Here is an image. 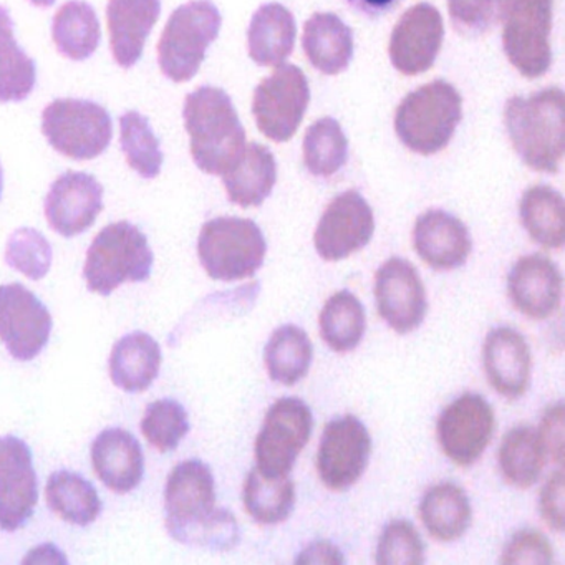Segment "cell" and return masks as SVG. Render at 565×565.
I'll use <instances>...</instances> for the list:
<instances>
[{"mask_svg": "<svg viewBox=\"0 0 565 565\" xmlns=\"http://www.w3.org/2000/svg\"><path fill=\"white\" fill-rule=\"evenodd\" d=\"M164 512L168 534L181 544L227 552L241 542L236 515L217 508L213 471L201 459H188L171 469Z\"/></svg>", "mask_w": 565, "mask_h": 565, "instance_id": "cell-1", "label": "cell"}, {"mask_svg": "<svg viewBox=\"0 0 565 565\" xmlns=\"http://www.w3.org/2000/svg\"><path fill=\"white\" fill-rule=\"evenodd\" d=\"M183 120L191 157L204 173L223 177L244 153L246 130L223 88L204 85L191 92L184 98Z\"/></svg>", "mask_w": 565, "mask_h": 565, "instance_id": "cell-2", "label": "cell"}, {"mask_svg": "<svg viewBox=\"0 0 565 565\" xmlns=\"http://www.w3.org/2000/svg\"><path fill=\"white\" fill-rule=\"evenodd\" d=\"M504 124L515 153L531 170L557 173L564 160V92L558 87L509 98Z\"/></svg>", "mask_w": 565, "mask_h": 565, "instance_id": "cell-3", "label": "cell"}, {"mask_svg": "<svg viewBox=\"0 0 565 565\" xmlns=\"http://www.w3.org/2000/svg\"><path fill=\"white\" fill-rule=\"evenodd\" d=\"M462 120V97L449 82H429L403 98L395 131L413 153L429 157L448 147Z\"/></svg>", "mask_w": 565, "mask_h": 565, "instance_id": "cell-4", "label": "cell"}, {"mask_svg": "<svg viewBox=\"0 0 565 565\" xmlns=\"http://www.w3.org/2000/svg\"><path fill=\"white\" fill-rule=\"evenodd\" d=\"M154 254L143 231L128 221L108 224L88 247L84 277L90 292L108 297L125 282L150 279Z\"/></svg>", "mask_w": 565, "mask_h": 565, "instance_id": "cell-5", "label": "cell"}, {"mask_svg": "<svg viewBox=\"0 0 565 565\" xmlns=\"http://www.w3.org/2000/svg\"><path fill=\"white\" fill-rule=\"evenodd\" d=\"M221 25L223 15L211 0H190L180 6L168 19L158 42L161 74L174 84L196 77Z\"/></svg>", "mask_w": 565, "mask_h": 565, "instance_id": "cell-6", "label": "cell"}, {"mask_svg": "<svg viewBox=\"0 0 565 565\" xmlns=\"http://www.w3.org/2000/svg\"><path fill=\"white\" fill-rule=\"evenodd\" d=\"M267 243L254 221L214 217L198 237V257L207 276L223 282L253 277L266 259Z\"/></svg>", "mask_w": 565, "mask_h": 565, "instance_id": "cell-7", "label": "cell"}, {"mask_svg": "<svg viewBox=\"0 0 565 565\" xmlns=\"http://www.w3.org/2000/svg\"><path fill=\"white\" fill-rule=\"evenodd\" d=\"M502 24V47L525 78H541L552 65L554 0H494Z\"/></svg>", "mask_w": 565, "mask_h": 565, "instance_id": "cell-8", "label": "cell"}, {"mask_svg": "<svg viewBox=\"0 0 565 565\" xmlns=\"http://www.w3.org/2000/svg\"><path fill=\"white\" fill-rule=\"evenodd\" d=\"M42 131L62 157L90 161L114 140V120L107 108L84 98H57L42 114Z\"/></svg>", "mask_w": 565, "mask_h": 565, "instance_id": "cell-9", "label": "cell"}, {"mask_svg": "<svg viewBox=\"0 0 565 565\" xmlns=\"http://www.w3.org/2000/svg\"><path fill=\"white\" fill-rule=\"evenodd\" d=\"M313 429L310 406L300 398H279L264 416L263 428L256 438L254 468L264 478L290 476L300 452L309 443Z\"/></svg>", "mask_w": 565, "mask_h": 565, "instance_id": "cell-10", "label": "cell"}, {"mask_svg": "<svg viewBox=\"0 0 565 565\" xmlns=\"http://www.w3.org/2000/svg\"><path fill=\"white\" fill-rule=\"evenodd\" d=\"M310 87L306 74L292 64L277 65L264 78L253 98V115L264 137L276 143L292 140L309 108Z\"/></svg>", "mask_w": 565, "mask_h": 565, "instance_id": "cell-11", "label": "cell"}, {"mask_svg": "<svg viewBox=\"0 0 565 565\" xmlns=\"http://www.w3.org/2000/svg\"><path fill=\"white\" fill-rule=\"evenodd\" d=\"M495 416L492 406L478 393H462L452 399L436 423L439 448L449 461L468 468L491 443Z\"/></svg>", "mask_w": 565, "mask_h": 565, "instance_id": "cell-12", "label": "cell"}, {"mask_svg": "<svg viewBox=\"0 0 565 565\" xmlns=\"http://www.w3.org/2000/svg\"><path fill=\"white\" fill-rule=\"evenodd\" d=\"M370 455L372 438L362 419L353 415L330 419L317 452L320 481L332 491H347L362 478Z\"/></svg>", "mask_w": 565, "mask_h": 565, "instance_id": "cell-13", "label": "cell"}, {"mask_svg": "<svg viewBox=\"0 0 565 565\" xmlns=\"http://www.w3.org/2000/svg\"><path fill=\"white\" fill-rule=\"evenodd\" d=\"M52 320L47 306L22 284L0 286V342L12 359L31 362L51 340Z\"/></svg>", "mask_w": 565, "mask_h": 565, "instance_id": "cell-14", "label": "cell"}, {"mask_svg": "<svg viewBox=\"0 0 565 565\" xmlns=\"http://www.w3.org/2000/svg\"><path fill=\"white\" fill-rule=\"evenodd\" d=\"M373 233L372 207L359 191L350 190L330 201L317 224L313 244L323 260L337 263L366 247Z\"/></svg>", "mask_w": 565, "mask_h": 565, "instance_id": "cell-15", "label": "cell"}, {"mask_svg": "<svg viewBox=\"0 0 565 565\" xmlns=\"http://www.w3.org/2000/svg\"><path fill=\"white\" fill-rule=\"evenodd\" d=\"M379 316L399 335L415 332L428 313V299L418 270L403 257L386 260L375 274Z\"/></svg>", "mask_w": 565, "mask_h": 565, "instance_id": "cell-16", "label": "cell"}, {"mask_svg": "<svg viewBox=\"0 0 565 565\" xmlns=\"http://www.w3.org/2000/svg\"><path fill=\"white\" fill-rule=\"evenodd\" d=\"M38 502L39 481L31 448L18 436L0 438V531L24 527Z\"/></svg>", "mask_w": 565, "mask_h": 565, "instance_id": "cell-17", "label": "cell"}, {"mask_svg": "<svg viewBox=\"0 0 565 565\" xmlns=\"http://www.w3.org/2000/svg\"><path fill=\"white\" fill-rule=\"evenodd\" d=\"M445 39L438 9L419 2L409 8L390 35V62L406 77L425 74L435 65Z\"/></svg>", "mask_w": 565, "mask_h": 565, "instance_id": "cell-18", "label": "cell"}, {"mask_svg": "<svg viewBox=\"0 0 565 565\" xmlns=\"http://www.w3.org/2000/svg\"><path fill=\"white\" fill-rule=\"evenodd\" d=\"M104 186L94 174L85 171L61 174L45 196L49 226L62 237L85 233L104 211Z\"/></svg>", "mask_w": 565, "mask_h": 565, "instance_id": "cell-19", "label": "cell"}, {"mask_svg": "<svg viewBox=\"0 0 565 565\" xmlns=\"http://www.w3.org/2000/svg\"><path fill=\"white\" fill-rule=\"evenodd\" d=\"M561 269L551 257L529 254L515 260L508 276V296L512 306L532 320H545L561 307Z\"/></svg>", "mask_w": 565, "mask_h": 565, "instance_id": "cell-20", "label": "cell"}, {"mask_svg": "<svg viewBox=\"0 0 565 565\" xmlns=\"http://www.w3.org/2000/svg\"><path fill=\"white\" fill-rule=\"evenodd\" d=\"M482 366L499 395L508 399L521 398L531 383V347L512 327H495L482 343Z\"/></svg>", "mask_w": 565, "mask_h": 565, "instance_id": "cell-21", "label": "cell"}, {"mask_svg": "<svg viewBox=\"0 0 565 565\" xmlns=\"http://www.w3.org/2000/svg\"><path fill=\"white\" fill-rule=\"evenodd\" d=\"M413 246L426 266L452 270L465 266L472 241L461 220L443 210H429L416 220Z\"/></svg>", "mask_w": 565, "mask_h": 565, "instance_id": "cell-22", "label": "cell"}, {"mask_svg": "<svg viewBox=\"0 0 565 565\" xmlns=\"http://www.w3.org/2000/svg\"><path fill=\"white\" fill-rule=\"evenodd\" d=\"M161 15V0H108L110 49L118 67H135Z\"/></svg>", "mask_w": 565, "mask_h": 565, "instance_id": "cell-23", "label": "cell"}, {"mask_svg": "<svg viewBox=\"0 0 565 565\" xmlns=\"http://www.w3.org/2000/svg\"><path fill=\"white\" fill-rule=\"evenodd\" d=\"M90 456L100 481L117 494H127L143 481V449L127 429H104L92 443Z\"/></svg>", "mask_w": 565, "mask_h": 565, "instance_id": "cell-24", "label": "cell"}, {"mask_svg": "<svg viewBox=\"0 0 565 565\" xmlns=\"http://www.w3.org/2000/svg\"><path fill=\"white\" fill-rule=\"evenodd\" d=\"M160 343L145 332H131L121 337L110 355V379L115 386L128 393L150 388L160 375Z\"/></svg>", "mask_w": 565, "mask_h": 565, "instance_id": "cell-25", "label": "cell"}, {"mask_svg": "<svg viewBox=\"0 0 565 565\" xmlns=\"http://www.w3.org/2000/svg\"><path fill=\"white\" fill-rule=\"evenodd\" d=\"M302 47L313 68L339 75L353 57V32L339 15L317 12L303 25Z\"/></svg>", "mask_w": 565, "mask_h": 565, "instance_id": "cell-26", "label": "cell"}, {"mask_svg": "<svg viewBox=\"0 0 565 565\" xmlns=\"http://www.w3.org/2000/svg\"><path fill=\"white\" fill-rule=\"evenodd\" d=\"M296 38V19L289 9L277 2L260 6L247 29L249 57L260 67H277L292 54Z\"/></svg>", "mask_w": 565, "mask_h": 565, "instance_id": "cell-27", "label": "cell"}, {"mask_svg": "<svg viewBox=\"0 0 565 565\" xmlns=\"http://www.w3.org/2000/svg\"><path fill=\"white\" fill-rule=\"evenodd\" d=\"M277 181V163L269 148L249 143L237 163L223 174L231 203L241 207H257L270 196Z\"/></svg>", "mask_w": 565, "mask_h": 565, "instance_id": "cell-28", "label": "cell"}, {"mask_svg": "<svg viewBox=\"0 0 565 565\" xmlns=\"http://www.w3.org/2000/svg\"><path fill=\"white\" fill-rule=\"evenodd\" d=\"M419 518L433 539L455 542L471 525V502L461 486L449 481L438 482L423 494Z\"/></svg>", "mask_w": 565, "mask_h": 565, "instance_id": "cell-29", "label": "cell"}, {"mask_svg": "<svg viewBox=\"0 0 565 565\" xmlns=\"http://www.w3.org/2000/svg\"><path fill=\"white\" fill-rule=\"evenodd\" d=\"M52 41L62 57L88 61L100 47L102 28L97 12L85 0H68L52 19Z\"/></svg>", "mask_w": 565, "mask_h": 565, "instance_id": "cell-30", "label": "cell"}, {"mask_svg": "<svg viewBox=\"0 0 565 565\" xmlns=\"http://www.w3.org/2000/svg\"><path fill=\"white\" fill-rule=\"evenodd\" d=\"M11 11L0 6V104H21L38 85V64L19 45Z\"/></svg>", "mask_w": 565, "mask_h": 565, "instance_id": "cell-31", "label": "cell"}, {"mask_svg": "<svg viewBox=\"0 0 565 565\" xmlns=\"http://www.w3.org/2000/svg\"><path fill=\"white\" fill-rule=\"evenodd\" d=\"M498 458L505 482L518 489H529L541 478L547 452L537 429L518 426L505 433Z\"/></svg>", "mask_w": 565, "mask_h": 565, "instance_id": "cell-32", "label": "cell"}, {"mask_svg": "<svg viewBox=\"0 0 565 565\" xmlns=\"http://www.w3.org/2000/svg\"><path fill=\"white\" fill-rule=\"evenodd\" d=\"M519 217L529 237L544 249L564 247V198L547 184L529 188L519 203Z\"/></svg>", "mask_w": 565, "mask_h": 565, "instance_id": "cell-33", "label": "cell"}, {"mask_svg": "<svg viewBox=\"0 0 565 565\" xmlns=\"http://www.w3.org/2000/svg\"><path fill=\"white\" fill-rule=\"evenodd\" d=\"M47 504L58 518L68 524L87 527L100 518L102 504L95 486L84 476L67 469L51 475L45 488Z\"/></svg>", "mask_w": 565, "mask_h": 565, "instance_id": "cell-34", "label": "cell"}, {"mask_svg": "<svg viewBox=\"0 0 565 565\" xmlns=\"http://www.w3.org/2000/svg\"><path fill=\"white\" fill-rule=\"evenodd\" d=\"M312 360L310 337L294 323L279 327L264 349V362L270 380L284 386H294L306 379Z\"/></svg>", "mask_w": 565, "mask_h": 565, "instance_id": "cell-35", "label": "cell"}, {"mask_svg": "<svg viewBox=\"0 0 565 565\" xmlns=\"http://www.w3.org/2000/svg\"><path fill=\"white\" fill-rule=\"evenodd\" d=\"M296 482L286 478H264L256 468L246 476L243 488L247 514L263 525L287 521L296 508Z\"/></svg>", "mask_w": 565, "mask_h": 565, "instance_id": "cell-36", "label": "cell"}, {"mask_svg": "<svg viewBox=\"0 0 565 565\" xmlns=\"http://www.w3.org/2000/svg\"><path fill=\"white\" fill-rule=\"evenodd\" d=\"M320 335L337 353L355 350L365 335V309L350 290L333 294L323 303L319 317Z\"/></svg>", "mask_w": 565, "mask_h": 565, "instance_id": "cell-37", "label": "cell"}, {"mask_svg": "<svg viewBox=\"0 0 565 565\" xmlns=\"http://www.w3.org/2000/svg\"><path fill=\"white\" fill-rule=\"evenodd\" d=\"M349 160V140L335 118H320L303 137V163L310 174L333 177Z\"/></svg>", "mask_w": 565, "mask_h": 565, "instance_id": "cell-38", "label": "cell"}, {"mask_svg": "<svg viewBox=\"0 0 565 565\" xmlns=\"http://www.w3.org/2000/svg\"><path fill=\"white\" fill-rule=\"evenodd\" d=\"M120 145L128 167L143 180H154L163 168L164 154L150 120L140 111L120 117Z\"/></svg>", "mask_w": 565, "mask_h": 565, "instance_id": "cell-39", "label": "cell"}, {"mask_svg": "<svg viewBox=\"0 0 565 565\" xmlns=\"http://www.w3.org/2000/svg\"><path fill=\"white\" fill-rule=\"evenodd\" d=\"M190 429V416L177 399L163 398L150 403L141 419V433L160 452L174 451Z\"/></svg>", "mask_w": 565, "mask_h": 565, "instance_id": "cell-40", "label": "cell"}, {"mask_svg": "<svg viewBox=\"0 0 565 565\" xmlns=\"http://www.w3.org/2000/svg\"><path fill=\"white\" fill-rule=\"evenodd\" d=\"M6 263L31 280H41L52 267L51 243L34 227H21L9 237L6 246Z\"/></svg>", "mask_w": 565, "mask_h": 565, "instance_id": "cell-41", "label": "cell"}, {"mask_svg": "<svg viewBox=\"0 0 565 565\" xmlns=\"http://www.w3.org/2000/svg\"><path fill=\"white\" fill-rule=\"evenodd\" d=\"M376 564H425V544L415 525L405 519H393L383 527L376 544Z\"/></svg>", "mask_w": 565, "mask_h": 565, "instance_id": "cell-42", "label": "cell"}, {"mask_svg": "<svg viewBox=\"0 0 565 565\" xmlns=\"http://www.w3.org/2000/svg\"><path fill=\"white\" fill-rule=\"evenodd\" d=\"M554 547L542 532L521 529L515 532L502 551L501 564H552Z\"/></svg>", "mask_w": 565, "mask_h": 565, "instance_id": "cell-43", "label": "cell"}, {"mask_svg": "<svg viewBox=\"0 0 565 565\" xmlns=\"http://www.w3.org/2000/svg\"><path fill=\"white\" fill-rule=\"evenodd\" d=\"M449 18L456 31L476 38L491 29L494 0H448Z\"/></svg>", "mask_w": 565, "mask_h": 565, "instance_id": "cell-44", "label": "cell"}, {"mask_svg": "<svg viewBox=\"0 0 565 565\" xmlns=\"http://www.w3.org/2000/svg\"><path fill=\"white\" fill-rule=\"evenodd\" d=\"M537 431L547 458L561 466L564 462V403L547 406Z\"/></svg>", "mask_w": 565, "mask_h": 565, "instance_id": "cell-45", "label": "cell"}, {"mask_svg": "<svg viewBox=\"0 0 565 565\" xmlns=\"http://www.w3.org/2000/svg\"><path fill=\"white\" fill-rule=\"evenodd\" d=\"M539 509L548 527L564 531V471L561 468L545 481L539 498Z\"/></svg>", "mask_w": 565, "mask_h": 565, "instance_id": "cell-46", "label": "cell"}, {"mask_svg": "<svg viewBox=\"0 0 565 565\" xmlns=\"http://www.w3.org/2000/svg\"><path fill=\"white\" fill-rule=\"evenodd\" d=\"M342 551L329 541L310 542L302 552L297 555L296 564H343Z\"/></svg>", "mask_w": 565, "mask_h": 565, "instance_id": "cell-47", "label": "cell"}, {"mask_svg": "<svg viewBox=\"0 0 565 565\" xmlns=\"http://www.w3.org/2000/svg\"><path fill=\"white\" fill-rule=\"evenodd\" d=\"M22 562H24V564H28V562H32V564H41V562L42 564H44V562H47V564H57V562L67 564V558L64 557L62 551H58L55 545L45 544L31 551V554H28V557Z\"/></svg>", "mask_w": 565, "mask_h": 565, "instance_id": "cell-48", "label": "cell"}, {"mask_svg": "<svg viewBox=\"0 0 565 565\" xmlns=\"http://www.w3.org/2000/svg\"><path fill=\"white\" fill-rule=\"evenodd\" d=\"M399 0H349V4L369 15H380L395 8Z\"/></svg>", "mask_w": 565, "mask_h": 565, "instance_id": "cell-49", "label": "cell"}, {"mask_svg": "<svg viewBox=\"0 0 565 565\" xmlns=\"http://www.w3.org/2000/svg\"><path fill=\"white\" fill-rule=\"evenodd\" d=\"M32 6H35V8L39 9H51L52 6H55V2L57 0H29Z\"/></svg>", "mask_w": 565, "mask_h": 565, "instance_id": "cell-50", "label": "cell"}, {"mask_svg": "<svg viewBox=\"0 0 565 565\" xmlns=\"http://www.w3.org/2000/svg\"><path fill=\"white\" fill-rule=\"evenodd\" d=\"M2 191H4V170H2V164H0V198H2Z\"/></svg>", "mask_w": 565, "mask_h": 565, "instance_id": "cell-51", "label": "cell"}]
</instances>
